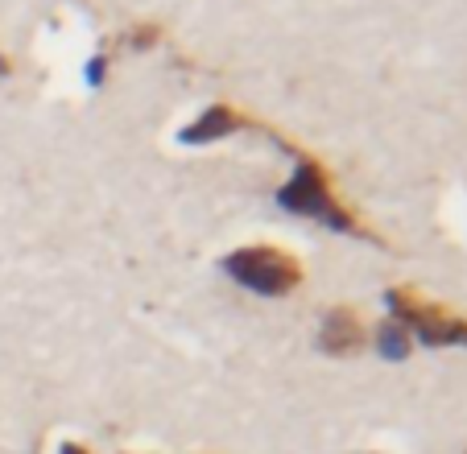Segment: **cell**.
Returning a JSON list of instances; mask_svg holds the SVG:
<instances>
[{
	"label": "cell",
	"mask_w": 467,
	"mask_h": 454,
	"mask_svg": "<svg viewBox=\"0 0 467 454\" xmlns=\"http://www.w3.org/2000/svg\"><path fill=\"white\" fill-rule=\"evenodd\" d=\"M244 129H256V120L248 112L232 104H212L199 112V120L178 129V145H215V140L232 137V132H244Z\"/></svg>",
	"instance_id": "5"
},
{
	"label": "cell",
	"mask_w": 467,
	"mask_h": 454,
	"mask_svg": "<svg viewBox=\"0 0 467 454\" xmlns=\"http://www.w3.org/2000/svg\"><path fill=\"white\" fill-rule=\"evenodd\" d=\"M13 75V58H5V54H0V79H9Z\"/></svg>",
	"instance_id": "9"
},
{
	"label": "cell",
	"mask_w": 467,
	"mask_h": 454,
	"mask_svg": "<svg viewBox=\"0 0 467 454\" xmlns=\"http://www.w3.org/2000/svg\"><path fill=\"white\" fill-rule=\"evenodd\" d=\"M261 132H269L274 140H282L285 153H294V174H290V182L277 191V207L290 211V215H302V219H318V223L339 232V236H352V240H364V244H372V248H385V236L372 232V227L336 194V178H331V170H327L315 153L298 149L290 137H282V132L269 129V124H261Z\"/></svg>",
	"instance_id": "1"
},
{
	"label": "cell",
	"mask_w": 467,
	"mask_h": 454,
	"mask_svg": "<svg viewBox=\"0 0 467 454\" xmlns=\"http://www.w3.org/2000/svg\"><path fill=\"white\" fill-rule=\"evenodd\" d=\"M58 454H91V450H88L83 442H62V446H58Z\"/></svg>",
	"instance_id": "8"
},
{
	"label": "cell",
	"mask_w": 467,
	"mask_h": 454,
	"mask_svg": "<svg viewBox=\"0 0 467 454\" xmlns=\"http://www.w3.org/2000/svg\"><path fill=\"white\" fill-rule=\"evenodd\" d=\"M220 269L236 281L240 289L256 297H285L302 285V264L294 253L277 244H244L220 261Z\"/></svg>",
	"instance_id": "2"
},
{
	"label": "cell",
	"mask_w": 467,
	"mask_h": 454,
	"mask_svg": "<svg viewBox=\"0 0 467 454\" xmlns=\"http://www.w3.org/2000/svg\"><path fill=\"white\" fill-rule=\"evenodd\" d=\"M318 351L331 359H348L356 356V351L368 343V331H364L360 315H356L352 306H331L323 315V323H318Z\"/></svg>",
	"instance_id": "4"
},
{
	"label": "cell",
	"mask_w": 467,
	"mask_h": 454,
	"mask_svg": "<svg viewBox=\"0 0 467 454\" xmlns=\"http://www.w3.org/2000/svg\"><path fill=\"white\" fill-rule=\"evenodd\" d=\"M104 75H108V54H96V58L88 62V83H91V88H99V83H104Z\"/></svg>",
	"instance_id": "7"
},
{
	"label": "cell",
	"mask_w": 467,
	"mask_h": 454,
	"mask_svg": "<svg viewBox=\"0 0 467 454\" xmlns=\"http://www.w3.org/2000/svg\"><path fill=\"white\" fill-rule=\"evenodd\" d=\"M377 351H380V359H389V364H406V359L414 356V335L389 318V323L377 326Z\"/></svg>",
	"instance_id": "6"
},
{
	"label": "cell",
	"mask_w": 467,
	"mask_h": 454,
	"mask_svg": "<svg viewBox=\"0 0 467 454\" xmlns=\"http://www.w3.org/2000/svg\"><path fill=\"white\" fill-rule=\"evenodd\" d=\"M385 310L426 347H467V318L439 302H426L414 285L385 289Z\"/></svg>",
	"instance_id": "3"
}]
</instances>
